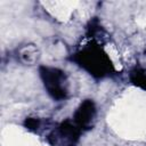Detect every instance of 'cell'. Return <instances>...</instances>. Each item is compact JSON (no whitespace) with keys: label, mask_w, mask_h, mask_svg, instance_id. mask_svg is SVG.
<instances>
[{"label":"cell","mask_w":146,"mask_h":146,"mask_svg":"<svg viewBox=\"0 0 146 146\" xmlns=\"http://www.w3.org/2000/svg\"><path fill=\"white\" fill-rule=\"evenodd\" d=\"M78 63L96 76H103L107 74L111 68V62L107 56L99 49H87L80 52L76 57Z\"/></svg>","instance_id":"6da1fadb"},{"label":"cell","mask_w":146,"mask_h":146,"mask_svg":"<svg viewBox=\"0 0 146 146\" xmlns=\"http://www.w3.org/2000/svg\"><path fill=\"white\" fill-rule=\"evenodd\" d=\"M41 78L44 82V86L47 87L49 94L56 98L62 99L65 97V90L62 87V81L64 78L63 72L56 68H48V67H41L40 68Z\"/></svg>","instance_id":"7a4b0ae2"},{"label":"cell","mask_w":146,"mask_h":146,"mask_svg":"<svg viewBox=\"0 0 146 146\" xmlns=\"http://www.w3.org/2000/svg\"><path fill=\"white\" fill-rule=\"evenodd\" d=\"M94 114H95L94 103L90 102V100H86V102H83L81 104V106L75 112V114H74V121H75V123L78 125L84 127V125H87L91 121Z\"/></svg>","instance_id":"3957f363"},{"label":"cell","mask_w":146,"mask_h":146,"mask_svg":"<svg viewBox=\"0 0 146 146\" xmlns=\"http://www.w3.org/2000/svg\"><path fill=\"white\" fill-rule=\"evenodd\" d=\"M131 81L135 84H137V86L146 89V75L143 72H140V71H133L131 73Z\"/></svg>","instance_id":"277c9868"},{"label":"cell","mask_w":146,"mask_h":146,"mask_svg":"<svg viewBox=\"0 0 146 146\" xmlns=\"http://www.w3.org/2000/svg\"><path fill=\"white\" fill-rule=\"evenodd\" d=\"M25 125H26L29 129H36L38 125H39V122H38V120H35V119H27V120L25 121Z\"/></svg>","instance_id":"5b68a950"}]
</instances>
